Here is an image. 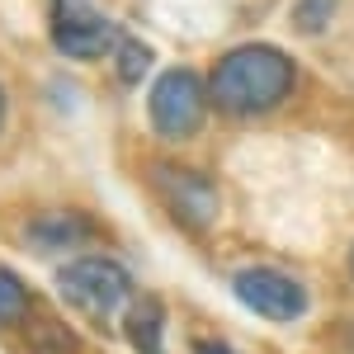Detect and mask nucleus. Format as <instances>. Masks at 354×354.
I'll use <instances>...</instances> for the list:
<instances>
[{
	"label": "nucleus",
	"mask_w": 354,
	"mask_h": 354,
	"mask_svg": "<svg viewBox=\"0 0 354 354\" xmlns=\"http://www.w3.org/2000/svg\"><path fill=\"white\" fill-rule=\"evenodd\" d=\"M293 90H298V66L283 48L241 43L218 57L208 76V104L227 118H255V113L279 109Z\"/></svg>",
	"instance_id": "obj_1"
},
{
	"label": "nucleus",
	"mask_w": 354,
	"mask_h": 354,
	"mask_svg": "<svg viewBox=\"0 0 354 354\" xmlns=\"http://www.w3.org/2000/svg\"><path fill=\"white\" fill-rule=\"evenodd\" d=\"M57 293L71 302L81 317L95 326H109L118 312H128L133 293V274L123 270L113 255H76L57 270Z\"/></svg>",
	"instance_id": "obj_2"
},
{
	"label": "nucleus",
	"mask_w": 354,
	"mask_h": 354,
	"mask_svg": "<svg viewBox=\"0 0 354 354\" xmlns=\"http://www.w3.org/2000/svg\"><path fill=\"white\" fill-rule=\"evenodd\" d=\"M147 118L161 142H189L208 118V81L194 66H170L147 95Z\"/></svg>",
	"instance_id": "obj_3"
},
{
	"label": "nucleus",
	"mask_w": 354,
	"mask_h": 354,
	"mask_svg": "<svg viewBox=\"0 0 354 354\" xmlns=\"http://www.w3.org/2000/svg\"><path fill=\"white\" fill-rule=\"evenodd\" d=\"M151 189L165 203V213L180 222L185 232H208L222 218V194L213 185V175L194 170V165L156 161L151 165Z\"/></svg>",
	"instance_id": "obj_4"
},
{
	"label": "nucleus",
	"mask_w": 354,
	"mask_h": 354,
	"mask_svg": "<svg viewBox=\"0 0 354 354\" xmlns=\"http://www.w3.org/2000/svg\"><path fill=\"white\" fill-rule=\"evenodd\" d=\"M232 293L245 312L265 317V322H302L307 307H312V293L298 274L274 270V265H245V270L232 274Z\"/></svg>",
	"instance_id": "obj_5"
},
{
	"label": "nucleus",
	"mask_w": 354,
	"mask_h": 354,
	"mask_svg": "<svg viewBox=\"0 0 354 354\" xmlns=\"http://www.w3.org/2000/svg\"><path fill=\"white\" fill-rule=\"evenodd\" d=\"M48 19H53V48L71 62H95L123 43L118 24L100 15L90 0H48Z\"/></svg>",
	"instance_id": "obj_6"
},
{
	"label": "nucleus",
	"mask_w": 354,
	"mask_h": 354,
	"mask_svg": "<svg viewBox=\"0 0 354 354\" xmlns=\"http://www.w3.org/2000/svg\"><path fill=\"white\" fill-rule=\"evenodd\" d=\"M100 236V227L76 213V208H53V213H38V218L24 227V241L38 250V255H66V250H81Z\"/></svg>",
	"instance_id": "obj_7"
},
{
	"label": "nucleus",
	"mask_w": 354,
	"mask_h": 354,
	"mask_svg": "<svg viewBox=\"0 0 354 354\" xmlns=\"http://www.w3.org/2000/svg\"><path fill=\"white\" fill-rule=\"evenodd\" d=\"M165 326H170L165 302L151 298V293L133 298V302H128V312H123V335H128L133 354H170V350H165Z\"/></svg>",
	"instance_id": "obj_8"
},
{
	"label": "nucleus",
	"mask_w": 354,
	"mask_h": 354,
	"mask_svg": "<svg viewBox=\"0 0 354 354\" xmlns=\"http://www.w3.org/2000/svg\"><path fill=\"white\" fill-rule=\"evenodd\" d=\"M28 312H33V293H28V283L15 270L0 265V330L24 326Z\"/></svg>",
	"instance_id": "obj_9"
},
{
	"label": "nucleus",
	"mask_w": 354,
	"mask_h": 354,
	"mask_svg": "<svg viewBox=\"0 0 354 354\" xmlns=\"http://www.w3.org/2000/svg\"><path fill=\"white\" fill-rule=\"evenodd\" d=\"M28 354H81V340L62 322H38L28 330Z\"/></svg>",
	"instance_id": "obj_10"
},
{
	"label": "nucleus",
	"mask_w": 354,
	"mask_h": 354,
	"mask_svg": "<svg viewBox=\"0 0 354 354\" xmlns=\"http://www.w3.org/2000/svg\"><path fill=\"white\" fill-rule=\"evenodd\" d=\"M113 62H118V81L137 85L147 71H151V48H147V43H137V38H123V43L113 48Z\"/></svg>",
	"instance_id": "obj_11"
},
{
	"label": "nucleus",
	"mask_w": 354,
	"mask_h": 354,
	"mask_svg": "<svg viewBox=\"0 0 354 354\" xmlns=\"http://www.w3.org/2000/svg\"><path fill=\"white\" fill-rule=\"evenodd\" d=\"M335 19V0H293V24L298 33H322Z\"/></svg>",
	"instance_id": "obj_12"
},
{
	"label": "nucleus",
	"mask_w": 354,
	"mask_h": 354,
	"mask_svg": "<svg viewBox=\"0 0 354 354\" xmlns=\"http://www.w3.org/2000/svg\"><path fill=\"white\" fill-rule=\"evenodd\" d=\"M189 350H194V354H245V350H236V345L218 340V335H194V340H189Z\"/></svg>",
	"instance_id": "obj_13"
},
{
	"label": "nucleus",
	"mask_w": 354,
	"mask_h": 354,
	"mask_svg": "<svg viewBox=\"0 0 354 354\" xmlns=\"http://www.w3.org/2000/svg\"><path fill=\"white\" fill-rule=\"evenodd\" d=\"M340 350L354 354V317H345V322H340Z\"/></svg>",
	"instance_id": "obj_14"
},
{
	"label": "nucleus",
	"mask_w": 354,
	"mask_h": 354,
	"mask_svg": "<svg viewBox=\"0 0 354 354\" xmlns=\"http://www.w3.org/2000/svg\"><path fill=\"white\" fill-rule=\"evenodd\" d=\"M5 118H10V100H5V85H0V133H5Z\"/></svg>",
	"instance_id": "obj_15"
},
{
	"label": "nucleus",
	"mask_w": 354,
	"mask_h": 354,
	"mask_svg": "<svg viewBox=\"0 0 354 354\" xmlns=\"http://www.w3.org/2000/svg\"><path fill=\"white\" fill-rule=\"evenodd\" d=\"M350 279H354V245H350Z\"/></svg>",
	"instance_id": "obj_16"
}]
</instances>
